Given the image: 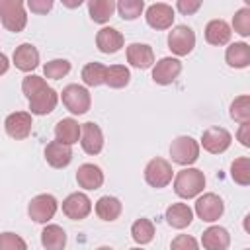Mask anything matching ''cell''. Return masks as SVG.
<instances>
[{"mask_svg":"<svg viewBox=\"0 0 250 250\" xmlns=\"http://www.w3.org/2000/svg\"><path fill=\"white\" fill-rule=\"evenodd\" d=\"M203 188H205V176L197 168H184L174 178V191L184 199H191L199 195Z\"/></svg>","mask_w":250,"mask_h":250,"instance_id":"cell-1","label":"cell"},{"mask_svg":"<svg viewBox=\"0 0 250 250\" xmlns=\"http://www.w3.org/2000/svg\"><path fill=\"white\" fill-rule=\"evenodd\" d=\"M0 21L8 31H23L27 14L21 0H0Z\"/></svg>","mask_w":250,"mask_h":250,"instance_id":"cell-2","label":"cell"},{"mask_svg":"<svg viewBox=\"0 0 250 250\" xmlns=\"http://www.w3.org/2000/svg\"><path fill=\"white\" fill-rule=\"evenodd\" d=\"M170 156L180 166H189L199 158V143L188 135H180L170 145Z\"/></svg>","mask_w":250,"mask_h":250,"instance_id":"cell-3","label":"cell"},{"mask_svg":"<svg viewBox=\"0 0 250 250\" xmlns=\"http://www.w3.org/2000/svg\"><path fill=\"white\" fill-rule=\"evenodd\" d=\"M61 98H62L64 107H66L70 113H74V115L86 113V111L90 109V105H92L90 92H88L84 86H80V84H68V86H64Z\"/></svg>","mask_w":250,"mask_h":250,"instance_id":"cell-4","label":"cell"},{"mask_svg":"<svg viewBox=\"0 0 250 250\" xmlns=\"http://www.w3.org/2000/svg\"><path fill=\"white\" fill-rule=\"evenodd\" d=\"M172 176H174L172 164L164 158H152L145 166V180L150 188H156V189L166 188L172 182Z\"/></svg>","mask_w":250,"mask_h":250,"instance_id":"cell-5","label":"cell"},{"mask_svg":"<svg viewBox=\"0 0 250 250\" xmlns=\"http://www.w3.org/2000/svg\"><path fill=\"white\" fill-rule=\"evenodd\" d=\"M59 209L57 199L51 193H39L35 195L27 205V215L35 223H49Z\"/></svg>","mask_w":250,"mask_h":250,"instance_id":"cell-6","label":"cell"},{"mask_svg":"<svg viewBox=\"0 0 250 250\" xmlns=\"http://www.w3.org/2000/svg\"><path fill=\"white\" fill-rule=\"evenodd\" d=\"M168 47L178 57L189 55L193 51V47H195V33H193V29L188 27V25L172 27V31L168 33Z\"/></svg>","mask_w":250,"mask_h":250,"instance_id":"cell-7","label":"cell"},{"mask_svg":"<svg viewBox=\"0 0 250 250\" xmlns=\"http://www.w3.org/2000/svg\"><path fill=\"white\" fill-rule=\"evenodd\" d=\"M225 213V203L217 193H203L195 201V215L205 223H215Z\"/></svg>","mask_w":250,"mask_h":250,"instance_id":"cell-8","label":"cell"},{"mask_svg":"<svg viewBox=\"0 0 250 250\" xmlns=\"http://www.w3.org/2000/svg\"><path fill=\"white\" fill-rule=\"evenodd\" d=\"M31 127H33V121H31V113L27 111H14L4 119L6 133L16 141L27 139L31 135Z\"/></svg>","mask_w":250,"mask_h":250,"instance_id":"cell-9","label":"cell"},{"mask_svg":"<svg viewBox=\"0 0 250 250\" xmlns=\"http://www.w3.org/2000/svg\"><path fill=\"white\" fill-rule=\"evenodd\" d=\"M230 141H232L230 133H229L227 129H223V127H209V129H205L203 135H201V145H203V148H205L207 152H211V154H221V152H225V150L230 146Z\"/></svg>","mask_w":250,"mask_h":250,"instance_id":"cell-10","label":"cell"},{"mask_svg":"<svg viewBox=\"0 0 250 250\" xmlns=\"http://www.w3.org/2000/svg\"><path fill=\"white\" fill-rule=\"evenodd\" d=\"M90 211H92V201H90V197H88L86 193H82V191H74V193H70V195L62 201V213H64L68 219H72V221H82V219H86V217L90 215Z\"/></svg>","mask_w":250,"mask_h":250,"instance_id":"cell-11","label":"cell"},{"mask_svg":"<svg viewBox=\"0 0 250 250\" xmlns=\"http://www.w3.org/2000/svg\"><path fill=\"white\" fill-rule=\"evenodd\" d=\"M180 72H182L180 59H176V57H164V59H160L154 64V68H152V80L156 84L166 86V84H172L178 78Z\"/></svg>","mask_w":250,"mask_h":250,"instance_id":"cell-12","label":"cell"},{"mask_svg":"<svg viewBox=\"0 0 250 250\" xmlns=\"http://www.w3.org/2000/svg\"><path fill=\"white\" fill-rule=\"evenodd\" d=\"M80 145L86 154H100L104 148V133L100 125H96L94 121L80 125Z\"/></svg>","mask_w":250,"mask_h":250,"instance_id":"cell-13","label":"cell"},{"mask_svg":"<svg viewBox=\"0 0 250 250\" xmlns=\"http://www.w3.org/2000/svg\"><path fill=\"white\" fill-rule=\"evenodd\" d=\"M145 18L152 29H168L174 23V8L170 4L158 2V4H152L146 8Z\"/></svg>","mask_w":250,"mask_h":250,"instance_id":"cell-14","label":"cell"},{"mask_svg":"<svg viewBox=\"0 0 250 250\" xmlns=\"http://www.w3.org/2000/svg\"><path fill=\"white\" fill-rule=\"evenodd\" d=\"M57 102H59L57 90H53L51 86H45L29 98V109L33 115H47L57 107Z\"/></svg>","mask_w":250,"mask_h":250,"instance_id":"cell-15","label":"cell"},{"mask_svg":"<svg viewBox=\"0 0 250 250\" xmlns=\"http://www.w3.org/2000/svg\"><path fill=\"white\" fill-rule=\"evenodd\" d=\"M12 61H14L16 68H20L23 72H31L39 64V51L31 43H21V45L16 47V51L12 55Z\"/></svg>","mask_w":250,"mask_h":250,"instance_id":"cell-16","label":"cell"},{"mask_svg":"<svg viewBox=\"0 0 250 250\" xmlns=\"http://www.w3.org/2000/svg\"><path fill=\"white\" fill-rule=\"evenodd\" d=\"M125 43V37L121 31H117L115 27H102L96 35V45L102 53L105 55H111V53H117Z\"/></svg>","mask_w":250,"mask_h":250,"instance_id":"cell-17","label":"cell"},{"mask_svg":"<svg viewBox=\"0 0 250 250\" xmlns=\"http://www.w3.org/2000/svg\"><path fill=\"white\" fill-rule=\"evenodd\" d=\"M45 160L53 168H66L72 160V148L59 141H51L45 146Z\"/></svg>","mask_w":250,"mask_h":250,"instance_id":"cell-18","label":"cell"},{"mask_svg":"<svg viewBox=\"0 0 250 250\" xmlns=\"http://www.w3.org/2000/svg\"><path fill=\"white\" fill-rule=\"evenodd\" d=\"M201 244L205 250H227L230 244V234L223 227H209L201 234Z\"/></svg>","mask_w":250,"mask_h":250,"instance_id":"cell-19","label":"cell"},{"mask_svg":"<svg viewBox=\"0 0 250 250\" xmlns=\"http://www.w3.org/2000/svg\"><path fill=\"white\" fill-rule=\"evenodd\" d=\"M230 25L225 21V20H211L207 25H205V41L209 45H227L230 41Z\"/></svg>","mask_w":250,"mask_h":250,"instance_id":"cell-20","label":"cell"},{"mask_svg":"<svg viewBox=\"0 0 250 250\" xmlns=\"http://www.w3.org/2000/svg\"><path fill=\"white\" fill-rule=\"evenodd\" d=\"M127 61L137 68H148L154 62V51L146 43H131L127 47Z\"/></svg>","mask_w":250,"mask_h":250,"instance_id":"cell-21","label":"cell"},{"mask_svg":"<svg viewBox=\"0 0 250 250\" xmlns=\"http://www.w3.org/2000/svg\"><path fill=\"white\" fill-rule=\"evenodd\" d=\"M76 182L84 189H98L104 184V172L96 164H82L76 170Z\"/></svg>","mask_w":250,"mask_h":250,"instance_id":"cell-22","label":"cell"},{"mask_svg":"<svg viewBox=\"0 0 250 250\" xmlns=\"http://www.w3.org/2000/svg\"><path fill=\"white\" fill-rule=\"evenodd\" d=\"M164 219H166V223H168L170 227H174V229H186V227H189L191 221H193V211H191L186 203H172V205L166 209Z\"/></svg>","mask_w":250,"mask_h":250,"instance_id":"cell-23","label":"cell"},{"mask_svg":"<svg viewBox=\"0 0 250 250\" xmlns=\"http://www.w3.org/2000/svg\"><path fill=\"white\" fill-rule=\"evenodd\" d=\"M225 61L232 68H246L250 64V45L244 41L230 43L225 51Z\"/></svg>","mask_w":250,"mask_h":250,"instance_id":"cell-24","label":"cell"},{"mask_svg":"<svg viewBox=\"0 0 250 250\" xmlns=\"http://www.w3.org/2000/svg\"><path fill=\"white\" fill-rule=\"evenodd\" d=\"M55 139L62 145H74L80 139V125L72 117H64L55 125Z\"/></svg>","mask_w":250,"mask_h":250,"instance_id":"cell-25","label":"cell"},{"mask_svg":"<svg viewBox=\"0 0 250 250\" xmlns=\"http://www.w3.org/2000/svg\"><path fill=\"white\" fill-rule=\"evenodd\" d=\"M41 244L45 250H64L66 246V232L59 225H47L41 230Z\"/></svg>","mask_w":250,"mask_h":250,"instance_id":"cell-26","label":"cell"},{"mask_svg":"<svg viewBox=\"0 0 250 250\" xmlns=\"http://www.w3.org/2000/svg\"><path fill=\"white\" fill-rule=\"evenodd\" d=\"M121 211H123V205H121V201L117 199V197H113V195H104V197H100L98 201H96V215L102 219V221H115V219H119V215H121Z\"/></svg>","mask_w":250,"mask_h":250,"instance_id":"cell-27","label":"cell"},{"mask_svg":"<svg viewBox=\"0 0 250 250\" xmlns=\"http://www.w3.org/2000/svg\"><path fill=\"white\" fill-rule=\"evenodd\" d=\"M88 12L96 23H105L115 12V2L113 0H90Z\"/></svg>","mask_w":250,"mask_h":250,"instance_id":"cell-28","label":"cell"},{"mask_svg":"<svg viewBox=\"0 0 250 250\" xmlns=\"http://www.w3.org/2000/svg\"><path fill=\"white\" fill-rule=\"evenodd\" d=\"M105 72H107V66L102 64V62H88L80 76H82V82L86 86H100V84H105Z\"/></svg>","mask_w":250,"mask_h":250,"instance_id":"cell-29","label":"cell"},{"mask_svg":"<svg viewBox=\"0 0 250 250\" xmlns=\"http://www.w3.org/2000/svg\"><path fill=\"white\" fill-rule=\"evenodd\" d=\"M129 80H131V72H129V68L125 64H111V66H107L105 84L109 88H115V90L125 88L129 84Z\"/></svg>","mask_w":250,"mask_h":250,"instance_id":"cell-30","label":"cell"},{"mask_svg":"<svg viewBox=\"0 0 250 250\" xmlns=\"http://www.w3.org/2000/svg\"><path fill=\"white\" fill-rule=\"evenodd\" d=\"M131 234H133V240L137 244H148L152 238H154V225L150 219H137L131 227Z\"/></svg>","mask_w":250,"mask_h":250,"instance_id":"cell-31","label":"cell"},{"mask_svg":"<svg viewBox=\"0 0 250 250\" xmlns=\"http://www.w3.org/2000/svg\"><path fill=\"white\" fill-rule=\"evenodd\" d=\"M230 178L238 186L250 184V158L248 156H240L230 164Z\"/></svg>","mask_w":250,"mask_h":250,"instance_id":"cell-32","label":"cell"},{"mask_svg":"<svg viewBox=\"0 0 250 250\" xmlns=\"http://www.w3.org/2000/svg\"><path fill=\"white\" fill-rule=\"evenodd\" d=\"M230 117L234 121L242 123H250V96H238L234 98V102L230 104Z\"/></svg>","mask_w":250,"mask_h":250,"instance_id":"cell-33","label":"cell"},{"mask_svg":"<svg viewBox=\"0 0 250 250\" xmlns=\"http://www.w3.org/2000/svg\"><path fill=\"white\" fill-rule=\"evenodd\" d=\"M115 10L119 12V16L123 20H129L131 21V20H137L143 14L145 2L143 0H121V2L115 4Z\"/></svg>","mask_w":250,"mask_h":250,"instance_id":"cell-34","label":"cell"},{"mask_svg":"<svg viewBox=\"0 0 250 250\" xmlns=\"http://www.w3.org/2000/svg\"><path fill=\"white\" fill-rule=\"evenodd\" d=\"M68 72H70V62L66 59H53V61L45 62V66H43V74L53 80H61Z\"/></svg>","mask_w":250,"mask_h":250,"instance_id":"cell-35","label":"cell"},{"mask_svg":"<svg viewBox=\"0 0 250 250\" xmlns=\"http://www.w3.org/2000/svg\"><path fill=\"white\" fill-rule=\"evenodd\" d=\"M232 27L238 35L248 37L250 35V8H240L232 18Z\"/></svg>","mask_w":250,"mask_h":250,"instance_id":"cell-36","label":"cell"},{"mask_svg":"<svg viewBox=\"0 0 250 250\" xmlns=\"http://www.w3.org/2000/svg\"><path fill=\"white\" fill-rule=\"evenodd\" d=\"M0 250H27V244L16 232H0Z\"/></svg>","mask_w":250,"mask_h":250,"instance_id":"cell-37","label":"cell"},{"mask_svg":"<svg viewBox=\"0 0 250 250\" xmlns=\"http://www.w3.org/2000/svg\"><path fill=\"white\" fill-rule=\"evenodd\" d=\"M45 86H47L45 78H41V76H37V74H29V76H25L23 82H21V90H23V94H25L27 100H29L35 92H39L41 88H45Z\"/></svg>","mask_w":250,"mask_h":250,"instance_id":"cell-38","label":"cell"},{"mask_svg":"<svg viewBox=\"0 0 250 250\" xmlns=\"http://www.w3.org/2000/svg\"><path fill=\"white\" fill-rule=\"evenodd\" d=\"M170 250H199V244L193 236L189 234H178L172 244H170Z\"/></svg>","mask_w":250,"mask_h":250,"instance_id":"cell-39","label":"cell"},{"mask_svg":"<svg viewBox=\"0 0 250 250\" xmlns=\"http://www.w3.org/2000/svg\"><path fill=\"white\" fill-rule=\"evenodd\" d=\"M176 8H178L184 16H189V14H195V12L201 8V0H178Z\"/></svg>","mask_w":250,"mask_h":250,"instance_id":"cell-40","label":"cell"},{"mask_svg":"<svg viewBox=\"0 0 250 250\" xmlns=\"http://www.w3.org/2000/svg\"><path fill=\"white\" fill-rule=\"evenodd\" d=\"M27 8L35 14H47L53 8V0H29Z\"/></svg>","mask_w":250,"mask_h":250,"instance_id":"cell-41","label":"cell"},{"mask_svg":"<svg viewBox=\"0 0 250 250\" xmlns=\"http://www.w3.org/2000/svg\"><path fill=\"white\" fill-rule=\"evenodd\" d=\"M238 141L244 145V146H250V123H242L238 133H236Z\"/></svg>","mask_w":250,"mask_h":250,"instance_id":"cell-42","label":"cell"},{"mask_svg":"<svg viewBox=\"0 0 250 250\" xmlns=\"http://www.w3.org/2000/svg\"><path fill=\"white\" fill-rule=\"evenodd\" d=\"M8 68H10V61H8V57L4 53H0V76L4 72H8Z\"/></svg>","mask_w":250,"mask_h":250,"instance_id":"cell-43","label":"cell"},{"mask_svg":"<svg viewBox=\"0 0 250 250\" xmlns=\"http://www.w3.org/2000/svg\"><path fill=\"white\" fill-rule=\"evenodd\" d=\"M62 4H64V6H68V8H74V6H80V4H82V0H74V2H70V0H62Z\"/></svg>","mask_w":250,"mask_h":250,"instance_id":"cell-44","label":"cell"},{"mask_svg":"<svg viewBox=\"0 0 250 250\" xmlns=\"http://www.w3.org/2000/svg\"><path fill=\"white\" fill-rule=\"evenodd\" d=\"M96 250H113V248H109V246H100V248H96Z\"/></svg>","mask_w":250,"mask_h":250,"instance_id":"cell-45","label":"cell"},{"mask_svg":"<svg viewBox=\"0 0 250 250\" xmlns=\"http://www.w3.org/2000/svg\"><path fill=\"white\" fill-rule=\"evenodd\" d=\"M131 250H143V248H131Z\"/></svg>","mask_w":250,"mask_h":250,"instance_id":"cell-46","label":"cell"}]
</instances>
